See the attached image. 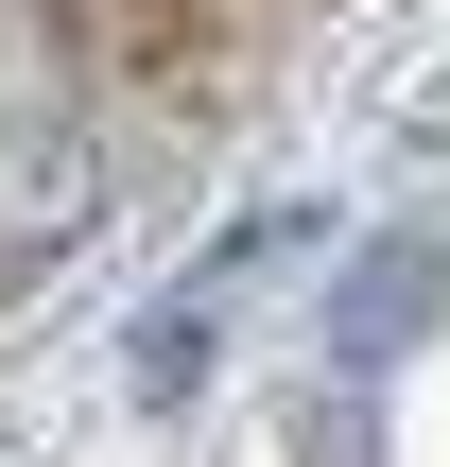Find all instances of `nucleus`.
<instances>
[{
	"label": "nucleus",
	"mask_w": 450,
	"mask_h": 467,
	"mask_svg": "<svg viewBox=\"0 0 450 467\" xmlns=\"http://www.w3.org/2000/svg\"><path fill=\"white\" fill-rule=\"evenodd\" d=\"M87 225H104V139H87L69 69H17L0 87V277L17 260H69Z\"/></svg>",
	"instance_id": "f257e3e1"
},
{
	"label": "nucleus",
	"mask_w": 450,
	"mask_h": 467,
	"mask_svg": "<svg viewBox=\"0 0 450 467\" xmlns=\"http://www.w3.org/2000/svg\"><path fill=\"white\" fill-rule=\"evenodd\" d=\"M434 295H450V260H434V243H382V260L347 277V364H382V347H399Z\"/></svg>",
	"instance_id": "f03ea898"
},
{
	"label": "nucleus",
	"mask_w": 450,
	"mask_h": 467,
	"mask_svg": "<svg viewBox=\"0 0 450 467\" xmlns=\"http://www.w3.org/2000/svg\"><path fill=\"white\" fill-rule=\"evenodd\" d=\"M139 381H156V399H191V381H208V329H191V312H173V329H139Z\"/></svg>",
	"instance_id": "7ed1b4c3"
}]
</instances>
